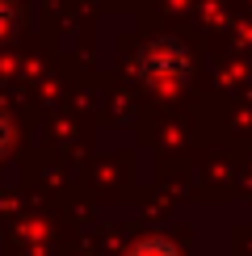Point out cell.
<instances>
[{
    "label": "cell",
    "mask_w": 252,
    "mask_h": 256,
    "mask_svg": "<svg viewBox=\"0 0 252 256\" xmlns=\"http://www.w3.org/2000/svg\"><path fill=\"white\" fill-rule=\"evenodd\" d=\"M8 147H13V118L8 110H0V160L8 156Z\"/></svg>",
    "instance_id": "obj_3"
},
{
    "label": "cell",
    "mask_w": 252,
    "mask_h": 256,
    "mask_svg": "<svg viewBox=\"0 0 252 256\" xmlns=\"http://www.w3.org/2000/svg\"><path fill=\"white\" fill-rule=\"evenodd\" d=\"M189 68H194V59H189L185 42H176V38H152L139 55H134V76H139L147 88H160V92L181 88L189 80Z\"/></svg>",
    "instance_id": "obj_1"
},
{
    "label": "cell",
    "mask_w": 252,
    "mask_h": 256,
    "mask_svg": "<svg viewBox=\"0 0 252 256\" xmlns=\"http://www.w3.org/2000/svg\"><path fill=\"white\" fill-rule=\"evenodd\" d=\"M13 26H17V4L13 0H0V34H8Z\"/></svg>",
    "instance_id": "obj_4"
},
{
    "label": "cell",
    "mask_w": 252,
    "mask_h": 256,
    "mask_svg": "<svg viewBox=\"0 0 252 256\" xmlns=\"http://www.w3.org/2000/svg\"><path fill=\"white\" fill-rule=\"evenodd\" d=\"M126 256H185V252L176 248L172 240H164V236H143V240H134L130 248H126Z\"/></svg>",
    "instance_id": "obj_2"
}]
</instances>
